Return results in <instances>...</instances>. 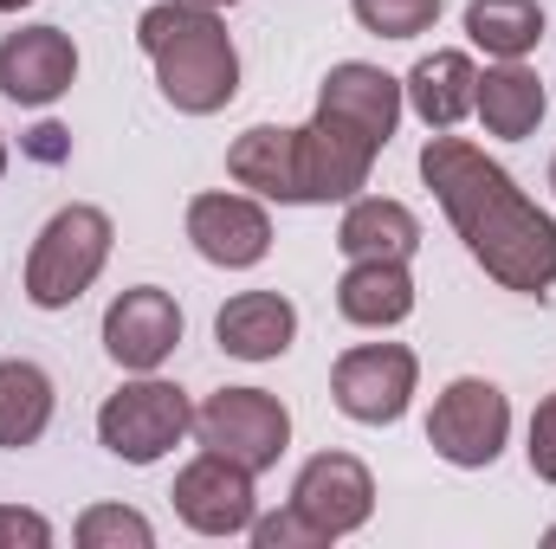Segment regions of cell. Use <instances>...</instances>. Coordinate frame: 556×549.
<instances>
[{
  "mask_svg": "<svg viewBox=\"0 0 556 549\" xmlns=\"http://www.w3.org/2000/svg\"><path fill=\"white\" fill-rule=\"evenodd\" d=\"M420 181L433 188L440 214L466 240V253L498 278L505 291L544 297L556 284V220L466 137H427L420 149Z\"/></svg>",
  "mask_w": 556,
  "mask_h": 549,
  "instance_id": "obj_1",
  "label": "cell"
},
{
  "mask_svg": "<svg viewBox=\"0 0 556 549\" xmlns=\"http://www.w3.org/2000/svg\"><path fill=\"white\" fill-rule=\"evenodd\" d=\"M137 46L155 65L162 98L181 117H214L240 98V52L214 7L201 0H162L137 20Z\"/></svg>",
  "mask_w": 556,
  "mask_h": 549,
  "instance_id": "obj_2",
  "label": "cell"
},
{
  "mask_svg": "<svg viewBox=\"0 0 556 549\" xmlns=\"http://www.w3.org/2000/svg\"><path fill=\"white\" fill-rule=\"evenodd\" d=\"M111 240H117V227H111L104 207H85V201L59 207V214L39 227L33 253H26V297H33L39 310L78 304V297L98 284V272H104Z\"/></svg>",
  "mask_w": 556,
  "mask_h": 549,
  "instance_id": "obj_3",
  "label": "cell"
},
{
  "mask_svg": "<svg viewBox=\"0 0 556 549\" xmlns=\"http://www.w3.org/2000/svg\"><path fill=\"white\" fill-rule=\"evenodd\" d=\"M194 433V401L175 382H124L104 408H98V439L124 459V465H155L162 452H175Z\"/></svg>",
  "mask_w": 556,
  "mask_h": 549,
  "instance_id": "obj_4",
  "label": "cell"
},
{
  "mask_svg": "<svg viewBox=\"0 0 556 549\" xmlns=\"http://www.w3.org/2000/svg\"><path fill=\"white\" fill-rule=\"evenodd\" d=\"M505 433H511V401L498 382L485 375H459L440 388V401L427 413V446L459 465V472H485L498 452H505Z\"/></svg>",
  "mask_w": 556,
  "mask_h": 549,
  "instance_id": "obj_5",
  "label": "cell"
},
{
  "mask_svg": "<svg viewBox=\"0 0 556 549\" xmlns=\"http://www.w3.org/2000/svg\"><path fill=\"white\" fill-rule=\"evenodd\" d=\"M194 439L260 478L266 465H278V452L291 446V413L266 388H220V395H207L194 408Z\"/></svg>",
  "mask_w": 556,
  "mask_h": 549,
  "instance_id": "obj_6",
  "label": "cell"
},
{
  "mask_svg": "<svg viewBox=\"0 0 556 549\" xmlns=\"http://www.w3.org/2000/svg\"><path fill=\"white\" fill-rule=\"evenodd\" d=\"M415 382H420V362L402 343H356L330 369L337 408L350 420H363V426H395L408 413V401H415Z\"/></svg>",
  "mask_w": 556,
  "mask_h": 549,
  "instance_id": "obj_7",
  "label": "cell"
},
{
  "mask_svg": "<svg viewBox=\"0 0 556 549\" xmlns=\"http://www.w3.org/2000/svg\"><path fill=\"white\" fill-rule=\"evenodd\" d=\"M175 518L201 537H247L260 505H253V472L220 459V452H201L194 465L175 472Z\"/></svg>",
  "mask_w": 556,
  "mask_h": 549,
  "instance_id": "obj_8",
  "label": "cell"
},
{
  "mask_svg": "<svg viewBox=\"0 0 556 549\" xmlns=\"http://www.w3.org/2000/svg\"><path fill=\"white\" fill-rule=\"evenodd\" d=\"M181 343V304L162 284H137L104 310V356L130 375H149L175 356Z\"/></svg>",
  "mask_w": 556,
  "mask_h": 549,
  "instance_id": "obj_9",
  "label": "cell"
},
{
  "mask_svg": "<svg viewBox=\"0 0 556 549\" xmlns=\"http://www.w3.org/2000/svg\"><path fill=\"white\" fill-rule=\"evenodd\" d=\"M291 505L337 544V537H350V531L369 524V511H376V478H369V465L350 459V452H317V459H304V472H298V485H291Z\"/></svg>",
  "mask_w": 556,
  "mask_h": 549,
  "instance_id": "obj_10",
  "label": "cell"
},
{
  "mask_svg": "<svg viewBox=\"0 0 556 549\" xmlns=\"http://www.w3.org/2000/svg\"><path fill=\"white\" fill-rule=\"evenodd\" d=\"M78 78V46L72 33L59 26H20L0 39V98L26 104V111H46L72 91Z\"/></svg>",
  "mask_w": 556,
  "mask_h": 549,
  "instance_id": "obj_11",
  "label": "cell"
},
{
  "mask_svg": "<svg viewBox=\"0 0 556 549\" xmlns=\"http://www.w3.org/2000/svg\"><path fill=\"white\" fill-rule=\"evenodd\" d=\"M188 240L207 266L220 272H247L273 253V220L260 201L247 194H194L188 201Z\"/></svg>",
  "mask_w": 556,
  "mask_h": 549,
  "instance_id": "obj_12",
  "label": "cell"
},
{
  "mask_svg": "<svg viewBox=\"0 0 556 549\" xmlns=\"http://www.w3.org/2000/svg\"><path fill=\"white\" fill-rule=\"evenodd\" d=\"M317 111L337 117V124H350V130H363L376 149H389V137L402 130L408 98H402V78H389L382 65L343 59V65H330V78L317 85Z\"/></svg>",
  "mask_w": 556,
  "mask_h": 549,
  "instance_id": "obj_13",
  "label": "cell"
},
{
  "mask_svg": "<svg viewBox=\"0 0 556 549\" xmlns=\"http://www.w3.org/2000/svg\"><path fill=\"white\" fill-rule=\"evenodd\" d=\"M291 336H298V310L278 291H240L214 317V343L240 362H273V356L291 349Z\"/></svg>",
  "mask_w": 556,
  "mask_h": 549,
  "instance_id": "obj_14",
  "label": "cell"
},
{
  "mask_svg": "<svg viewBox=\"0 0 556 549\" xmlns=\"http://www.w3.org/2000/svg\"><path fill=\"white\" fill-rule=\"evenodd\" d=\"M337 310L363 330H389L415 310V272L408 259H350V272L337 278Z\"/></svg>",
  "mask_w": 556,
  "mask_h": 549,
  "instance_id": "obj_15",
  "label": "cell"
},
{
  "mask_svg": "<svg viewBox=\"0 0 556 549\" xmlns=\"http://www.w3.org/2000/svg\"><path fill=\"white\" fill-rule=\"evenodd\" d=\"M402 98L415 104V117L427 130H453L479 104V65L466 52H427L415 72L402 78Z\"/></svg>",
  "mask_w": 556,
  "mask_h": 549,
  "instance_id": "obj_16",
  "label": "cell"
},
{
  "mask_svg": "<svg viewBox=\"0 0 556 549\" xmlns=\"http://www.w3.org/2000/svg\"><path fill=\"white\" fill-rule=\"evenodd\" d=\"M337 246H343V259H415L420 253V220L402 201H389V194H356V201L343 207Z\"/></svg>",
  "mask_w": 556,
  "mask_h": 549,
  "instance_id": "obj_17",
  "label": "cell"
},
{
  "mask_svg": "<svg viewBox=\"0 0 556 549\" xmlns=\"http://www.w3.org/2000/svg\"><path fill=\"white\" fill-rule=\"evenodd\" d=\"M472 111H479V124H485L492 137L518 142L544 124L551 98H544V78H538L525 59H498V65L479 78V104H472Z\"/></svg>",
  "mask_w": 556,
  "mask_h": 549,
  "instance_id": "obj_18",
  "label": "cell"
},
{
  "mask_svg": "<svg viewBox=\"0 0 556 549\" xmlns=\"http://www.w3.org/2000/svg\"><path fill=\"white\" fill-rule=\"evenodd\" d=\"M227 175H233L240 188L266 194V201L298 207V130H285V124L247 130V137L227 149Z\"/></svg>",
  "mask_w": 556,
  "mask_h": 549,
  "instance_id": "obj_19",
  "label": "cell"
},
{
  "mask_svg": "<svg viewBox=\"0 0 556 549\" xmlns=\"http://www.w3.org/2000/svg\"><path fill=\"white\" fill-rule=\"evenodd\" d=\"M52 375L39 369V362H0V446L7 452H20V446H33L46 426H52Z\"/></svg>",
  "mask_w": 556,
  "mask_h": 549,
  "instance_id": "obj_20",
  "label": "cell"
},
{
  "mask_svg": "<svg viewBox=\"0 0 556 549\" xmlns=\"http://www.w3.org/2000/svg\"><path fill=\"white\" fill-rule=\"evenodd\" d=\"M466 39L492 59H525L544 39V7L538 0H472L466 7Z\"/></svg>",
  "mask_w": 556,
  "mask_h": 549,
  "instance_id": "obj_21",
  "label": "cell"
},
{
  "mask_svg": "<svg viewBox=\"0 0 556 549\" xmlns=\"http://www.w3.org/2000/svg\"><path fill=\"white\" fill-rule=\"evenodd\" d=\"M78 544L85 549H149L155 544V531H149V518L142 511H124V505H91L85 518H78Z\"/></svg>",
  "mask_w": 556,
  "mask_h": 549,
  "instance_id": "obj_22",
  "label": "cell"
},
{
  "mask_svg": "<svg viewBox=\"0 0 556 549\" xmlns=\"http://www.w3.org/2000/svg\"><path fill=\"white\" fill-rule=\"evenodd\" d=\"M350 13L376 33V39H415L440 20V0H350Z\"/></svg>",
  "mask_w": 556,
  "mask_h": 549,
  "instance_id": "obj_23",
  "label": "cell"
},
{
  "mask_svg": "<svg viewBox=\"0 0 556 549\" xmlns=\"http://www.w3.org/2000/svg\"><path fill=\"white\" fill-rule=\"evenodd\" d=\"M260 549H324L330 537L298 511V505H285V511H273V518H253V531H247Z\"/></svg>",
  "mask_w": 556,
  "mask_h": 549,
  "instance_id": "obj_24",
  "label": "cell"
},
{
  "mask_svg": "<svg viewBox=\"0 0 556 549\" xmlns=\"http://www.w3.org/2000/svg\"><path fill=\"white\" fill-rule=\"evenodd\" d=\"M525 459H531V472H538L544 485H556V395H544L538 413H531V446H525Z\"/></svg>",
  "mask_w": 556,
  "mask_h": 549,
  "instance_id": "obj_25",
  "label": "cell"
},
{
  "mask_svg": "<svg viewBox=\"0 0 556 549\" xmlns=\"http://www.w3.org/2000/svg\"><path fill=\"white\" fill-rule=\"evenodd\" d=\"M46 549L52 544V524L39 511H20V505H0V549Z\"/></svg>",
  "mask_w": 556,
  "mask_h": 549,
  "instance_id": "obj_26",
  "label": "cell"
},
{
  "mask_svg": "<svg viewBox=\"0 0 556 549\" xmlns=\"http://www.w3.org/2000/svg\"><path fill=\"white\" fill-rule=\"evenodd\" d=\"M20 7H33V0H0V13H20Z\"/></svg>",
  "mask_w": 556,
  "mask_h": 549,
  "instance_id": "obj_27",
  "label": "cell"
},
{
  "mask_svg": "<svg viewBox=\"0 0 556 549\" xmlns=\"http://www.w3.org/2000/svg\"><path fill=\"white\" fill-rule=\"evenodd\" d=\"M201 7H240V0H201Z\"/></svg>",
  "mask_w": 556,
  "mask_h": 549,
  "instance_id": "obj_28",
  "label": "cell"
},
{
  "mask_svg": "<svg viewBox=\"0 0 556 549\" xmlns=\"http://www.w3.org/2000/svg\"><path fill=\"white\" fill-rule=\"evenodd\" d=\"M0 175H7V137H0Z\"/></svg>",
  "mask_w": 556,
  "mask_h": 549,
  "instance_id": "obj_29",
  "label": "cell"
},
{
  "mask_svg": "<svg viewBox=\"0 0 556 549\" xmlns=\"http://www.w3.org/2000/svg\"><path fill=\"white\" fill-rule=\"evenodd\" d=\"M551 188H556V162H551Z\"/></svg>",
  "mask_w": 556,
  "mask_h": 549,
  "instance_id": "obj_30",
  "label": "cell"
},
{
  "mask_svg": "<svg viewBox=\"0 0 556 549\" xmlns=\"http://www.w3.org/2000/svg\"><path fill=\"white\" fill-rule=\"evenodd\" d=\"M551 544H556V531H551Z\"/></svg>",
  "mask_w": 556,
  "mask_h": 549,
  "instance_id": "obj_31",
  "label": "cell"
}]
</instances>
